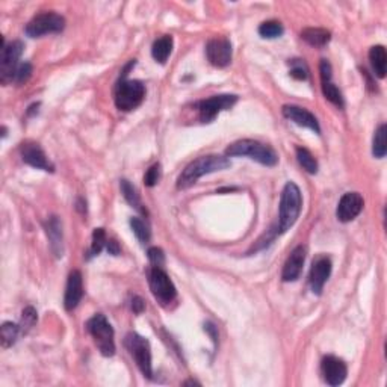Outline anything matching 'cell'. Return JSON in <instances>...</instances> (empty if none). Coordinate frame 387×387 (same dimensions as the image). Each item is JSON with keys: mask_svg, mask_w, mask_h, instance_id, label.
I'll use <instances>...</instances> for the list:
<instances>
[{"mask_svg": "<svg viewBox=\"0 0 387 387\" xmlns=\"http://www.w3.org/2000/svg\"><path fill=\"white\" fill-rule=\"evenodd\" d=\"M135 67V59L130 61L128 67L123 70V75L120 81L115 85L114 91V99H115V106L123 110V112H130V110L137 109L142 100L146 97V86L141 81H130L128 79V71Z\"/></svg>", "mask_w": 387, "mask_h": 387, "instance_id": "1", "label": "cell"}, {"mask_svg": "<svg viewBox=\"0 0 387 387\" xmlns=\"http://www.w3.org/2000/svg\"><path fill=\"white\" fill-rule=\"evenodd\" d=\"M230 167V161L227 159V156L219 155H208L201 156L199 159L192 161L183 172L177 179V188L179 189H188L197 183V180L200 177L210 175V172L223 171Z\"/></svg>", "mask_w": 387, "mask_h": 387, "instance_id": "2", "label": "cell"}, {"mask_svg": "<svg viewBox=\"0 0 387 387\" xmlns=\"http://www.w3.org/2000/svg\"><path fill=\"white\" fill-rule=\"evenodd\" d=\"M227 157H250L265 167H274L279 162V156L270 146L255 139H241L230 144L226 150Z\"/></svg>", "mask_w": 387, "mask_h": 387, "instance_id": "3", "label": "cell"}, {"mask_svg": "<svg viewBox=\"0 0 387 387\" xmlns=\"http://www.w3.org/2000/svg\"><path fill=\"white\" fill-rule=\"evenodd\" d=\"M303 209V195L294 181H288L283 188L280 199V212L277 233H286L297 223Z\"/></svg>", "mask_w": 387, "mask_h": 387, "instance_id": "4", "label": "cell"}, {"mask_svg": "<svg viewBox=\"0 0 387 387\" xmlns=\"http://www.w3.org/2000/svg\"><path fill=\"white\" fill-rule=\"evenodd\" d=\"M86 330L92 336L97 348L105 357H112L115 354V341H114V328L106 319L105 315L97 313L86 322Z\"/></svg>", "mask_w": 387, "mask_h": 387, "instance_id": "5", "label": "cell"}, {"mask_svg": "<svg viewBox=\"0 0 387 387\" xmlns=\"http://www.w3.org/2000/svg\"><path fill=\"white\" fill-rule=\"evenodd\" d=\"M126 348L129 350L133 360L137 361V365L142 375L153 378V365H152V348H150V342L146 337L139 336L138 333H129L124 339Z\"/></svg>", "mask_w": 387, "mask_h": 387, "instance_id": "6", "label": "cell"}, {"mask_svg": "<svg viewBox=\"0 0 387 387\" xmlns=\"http://www.w3.org/2000/svg\"><path fill=\"white\" fill-rule=\"evenodd\" d=\"M148 284H150V289H152L153 297L162 306H168L177 298L176 286L170 280L168 274L159 266H153L152 270H150Z\"/></svg>", "mask_w": 387, "mask_h": 387, "instance_id": "7", "label": "cell"}, {"mask_svg": "<svg viewBox=\"0 0 387 387\" xmlns=\"http://www.w3.org/2000/svg\"><path fill=\"white\" fill-rule=\"evenodd\" d=\"M66 28V19L57 12L38 14L30 20L25 32L30 38H38L47 34H59Z\"/></svg>", "mask_w": 387, "mask_h": 387, "instance_id": "8", "label": "cell"}, {"mask_svg": "<svg viewBox=\"0 0 387 387\" xmlns=\"http://www.w3.org/2000/svg\"><path fill=\"white\" fill-rule=\"evenodd\" d=\"M23 46L21 41H11L5 44L2 41V50H0V82L3 85H8L14 81V73L19 64V59L23 53Z\"/></svg>", "mask_w": 387, "mask_h": 387, "instance_id": "9", "label": "cell"}, {"mask_svg": "<svg viewBox=\"0 0 387 387\" xmlns=\"http://www.w3.org/2000/svg\"><path fill=\"white\" fill-rule=\"evenodd\" d=\"M236 101H238V96H235V94H219V96H212L210 99L200 100L199 103H195V109L199 110L201 123H212L221 110L233 108Z\"/></svg>", "mask_w": 387, "mask_h": 387, "instance_id": "10", "label": "cell"}, {"mask_svg": "<svg viewBox=\"0 0 387 387\" xmlns=\"http://www.w3.org/2000/svg\"><path fill=\"white\" fill-rule=\"evenodd\" d=\"M206 57L213 67L226 68L227 66H230L233 57L230 39L212 38L206 44Z\"/></svg>", "mask_w": 387, "mask_h": 387, "instance_id": "11", "label": "cell"}, {"mask_svg": "<svg viewBox=\"0 0 387 387\" xmlns=\"http://www.w3.org/2000/svg\"><path fill=\"white\" fill-rule=\"evenodd\" d=\"M20 155L21 159L25 163L30 165L37 170H44V171H54V165L49 161V157L46 156L44 150L41 148V146L37 144V142L32 141H26L23 142L20 147Z\"/></svg>", "mask_w": 387, "mask_h": 387, "instance_id": "12", "label": "cell"}, {"mask_svg": "<svg viewBox=\"0 0 387 387\" xmlns=\"http://www.w3.org/2000/svg\"><path fill=\"white\" fill-rule=\"evenodd\" d=\"M319 73H321V88H322V94L328 101H331L335 106H337L339 109H344L345 101H344V96L341 90L337 88L335 85V82L331 81L333 79V68H331V64L327 59H322L319 64Z\"/></svg>", "mask_w": 387, "mask_h": 387, "instance_id": "13", "label": "cell"}, {"mask_svg": "<svg viewBox=\"0 0 387 387\" xmlns=\"http://www.w3.org/2000/svg\"><path fill=\"white\" fill-rule=\"evenodd\" d=\"M321 373L324 375V380L330 386H341L348 375V368L346 363L335 355H327L321 361Z\"/></svg>", "mask_w": 387, "mask_h": 387, "instance_id": "14", "label": "cell"}, {"mask_svg": "<svg viewBox=\"0 0 387 387\" xmlns=\"http://www.w3.org/2000/svg\"><path fill=\"white\" fill-rule=\"evenodd\" d=\"M363 206H365V200H363V197L359 192L344 194L341 201L337 204V219L341 221V223H350V221L360 215Z\"/></svg>", "mask_w": 387, "mask_h": 387, "instance_id": "15", "label": "cell"}, {"mask_svg": "<svg viewBox=\"0 0 387 387\" xmlns=\"http://www.w3.org/2000/svg\"><path fill=\"white\" fill-rule=\"evenodd\" d=\"M331 274V260L327 256H319L313 260L309 274V284L315 295H321L324 284L327 283Z\"/></svg>", "mask_w": 387, "mask_h": 387, "instance_id": "16", "label": "cell"}, {"mask_svg": "<svg viewBox=\"0 0 387 387\" xmlns=\"http://www.w3.org/2000/svg\"><path fill=\"white\" fill-rule=\"evenodd\" d=\"M281 112H283L284 118H288V120L294 121L298 126H301V128L310 129L312 132L317 133V135H319L321 133V128H319L317 117H315L310 110H307L297 105H284Z\"/></svg>", "mask_w": 387, "mask_h": 387, "instance_id": "17", "label": "cell"}, {"mask_svg": "<svg viewBox=\"0 0 387 387\" xmlns=\"http://www.w3.org/2000/svg\"><path fill=\"white\" fill-rule=\"evenodd\" d=\"M306 262V247L298 246L289 255L286 264L283 266L281 271V280L283 281H295L299 279V275L303 272V266Z\"/></svg>", "mask_w": 387, "mask_h": 387, "instance_id": "18", "label": "cell"}, {"mask_svg": "<svg viewBox=\"0 0 387 387\" xmlns=\"http://www.w3.org/2000/svg\"><path fill=\"white\" fill-rule=\"evenodd\" d=\"M83 297V279L81 271H71L67 280L64 307L67 312L75 310Z\"/></svg>", "mask_w": 387, "mask_h": 387, "instance_id": "19", "label": "cell"}, {"mask_svg": "<svg viewBox=\"0 0 387 387\" xmlns=\"http://www.w3.org/2000/svg\"><path fill=\"white\" fill-rule=\"evenodd\" d=\"M44 230L50 242V250L58 259L64 256V233H62V223L58 217H50L44 223Z\"/></svg>", "mask_w": 387, "mask_h": 387, "instance_id": "20", "label": "cell"}, {"mask_svg": "<svg viewBox=\"0 0 387 387\" xmlns=\"http://www.w3.org/2000/svg\"><path fill=\"white\" fill-rule=\"evenodd\" d=\"M369 61H370V67H373L375 76L384 79L386 68H387V53H386L384 46L370 47Z\"/></svg>", "mask_w": 387, "mask_h": 387, "instance_id": "21", "label": "cell"}, {"mask_svg": "<svg viewBox=\"0 0 387 387\" xmlns=\"http://www.w3.org/2000/svg\"><path fill=\"white\" fill-rule=\"evenodd\" d=\"M172 52V37L171 35H163L161 38H157L153 43L152 47V54L156 62L159 64H165L168 61L170 54Z\"/></svg>", "mask_w": 387, "mask_h": 387, "instance_id": "22", "label": "cell"}, {"mask_svg": "<svg viewBox=\"0 0 387 387\" xmlns=\"http://www.w3.org/2000/svg\"><path fill=\"white\" fill-rule=\"evenodd\" d=\"M301 38L304 39L306 43H309L313 47H324V46H327L330 43L331 34L328 32L327 29L309 28V29L303 30Z\"/></svg>", "mask_w": 387, "mask_h": 387, "instance_id": "23", "label": "cell"}, {"mask_svg": "<svg viewBox=\"0 0 387 387\" xmlns=\"http://www.w3.org/2000/svg\"><path fill=\"white\" fill-rule=\"evenodd\" d=\"M120 188H121V192H123V197L126 199V201H128L132 208H135L138 212L147 215V209L144 208V204H142L141 197L135 189V186H133L129 180L123 179L121 183H120Z\"/></svg>", "mask_w": 387, "mask_h": 387, "instance_id": "24", "label": "cell"}, {"mask_svg": "<svg viewBox=\"0 0 387 387\" xmlns=\"http://www.w3.org/2000/svg\"><path fill=\"white\" fill-rule=\"evenodd\" d=\"M20 335H21L20 324L3 322L2 327H0V342H2L3 348L6 350L10 348V346H12L15 342H17Z\"/></svg>", "mask_w": 387, "mask_h": 387, "instance_id": "25", "label": "cell"}, {"mask_svg": "<svg viewBox=\"0 0 387 387\" xmlns=\"http://www.w3.org/2000/svg\"><path fill=\"white\" fill-rule=\"evenodd\" d=\"M297 159L298 163L301 165V167L309 172V175H317L318 170H319V165L318 161L315 159V156L309 152V150L304 148V147H297Z\"/></svg>", "mask_w": 387, "mask_h": 387, "instance_id": "26", "label": "cell"}, {"mask_svg": "<svg viewBox=\"0 0 387 387\" xmlns=\"http://www.w3.org/2000/svg\"><path fill=\"white\" fill-rule=\"evenodd\" d=\"M387 126L380 124L375 130L374 142H373V153L378 159H383L387 153Z\"/></svg>", "mask_w": 387, "mask_h": 387, "instance_id": "27", "label": "cell"}, {"mask_svg": "<svg viewBox=\"0 0 387 387\" xmlns=\"http://www.w3.org/2000/svg\"><path fill=\"white\" fill-rule=\"evenodd\" d=\"M283 34H284V28L277 20H268L259 26V35L262 38L274 39V38L281 37Z\"/></svg>", "mask_w": 387, "mask_h": 387, "instance_id": "28", "label": "cell"}, {"mask_svg": "<svg viewBox=\"0 0 387 387\" xmlns=\"http://www.w3.org/2000/svg\"><path fill=\"white\" fill-rule=\"evenodd\" d=\"M106 244H108V238H106L105 228H94L91 248L88 251V256H86V259H91L94 256H99L100 252H101V250L106 248Z\"/></svg>", "mask_w": 387, "mask_h": 387, "instance_id": "29", "label": "cell"}, {"mask_svg": "<svg viewBox=\"0 0 387 387\" xmlns=\"http://www.w3.org/2000/svg\"><path fill=\"white\" fill-rule=\"evenodd\" d=\"M130 227L141 244H147L150 241V238H152V232H150L148 224L146 223V221H142L141 218H137V217L132 218Z\"/></svg>", "mask_w": 387, "mask_h": 387, "instance_id": "30", "label": "cell"}, {"mask_svg": "<svg viewBox=\"0 0 387 387\" xmlns=\"http://www.w3.org/2000/svg\"><path fill=\"white\" fill-rule=\"evenodd\" d=\"M37 321H38V317H37V312H35V309H34V307L28 306L26 309L21 312V322H20L21 335H26L28 331L35 326Z\"/></svg>", "mask_w": 387, "mask_h": 387, "instance_id": "31", "label": "cell"}, {"mask_svg": "<svg viewBox=\"0 0 387 387\" xmlns=\"http://www.w3.org/2000/svg\"><path fill=\"white\" fill-rule=\"evenodd\" d=\"M289 64L290 67V76L297 79V81H306L309 77V70H307L306 64L301 59H292Z\"/></svg>", "mask_w": 387, "mask_h": 387, "instance_id": "32", "label": "cell"}, {"mask_svg": "<svg viewBox=\"0 0 387 387\" xmlns=\"http://www.w3.org/2000/svg\"><path fill=\"white\" fill-rule=\"evenodd\" d=\"M32 76V66L29 64V62H23L17 67L14 73V81L17 85H23L29 81V77Z\"/></svg>", "mask_w": 387, "mask_h": 387, "instance_id": "33", "label": "cell"}, {"mask_svg": "<svg viewBox=\"0 0 387 387\" xmlns=\"http://www.w3.org/2000/svg\"><path fill=\"white\" fill-rule=\"evenodd\" d=\"M159 179H161V163H155L147 170L144 176V183L148 188H153L155 185H157Z\"/></svg>", "mask_w": 387, "mask_h": 387, "instance_id": "34", "label": "cell"}, {"mask_svg": "<svg viewBox=\"0 0 387 387\" xmlns=\"http://www.w3.org/2000/svg\"><path fill=\"white\" fill-rule=\"evenodd\" d=\"M147 256H148V260H150V262H152L153 266H159L161 268L165 264V255H163V251L161 248H157V247L148 248Z\"/></svg>", "mask_w": 387, "mask_h": 387, "instance_id": "35", "label": "cell"}, {"mask_svg": "<svg viewBox=\"0 0 387 387\" xmlns=\"http://www.w3.org/2000/svg\"><path fill=\"white\" fill-rule=\"evenodd\" d=\"M130 306H132V310L135 312L137 315H139V313H142L144 312V309H146V303H144V299H142L141 297H138V295H135L132 298V303H130Z\"/></svg>", "mask_w": 387, "mask_h": 387, "instance_id": "36", "label": "cell"}, {"mask_svg": "<svg viewBox=\"0 0 387 387\" xmlns=\"http://www.w3.org/2000/svg\"><path fill=\"white\" fill-rule=\"evenodd\" d=\"M106 250L109 255H112V256H118L121 252V248H120V246H118V242L115 239H108Z\"/></svg>", "mask_w": 387, "mask_h": 387, "instance_id": "37", "label": "cell"}, {"mask_svg": "<svg viewBox=\"0 0 387 387\" xmlns=\"http://www.w3.org/2000/svg\"><path fill=\"white\" fill-rule=\"evenodd\" d=\"M183 384H185V386H189V384H197V386H200V383H199V381H195V380H188V381H185Z\"/></svg>", "mask_w": 387, "mask_h": 387, "instance_id": "38", "label": "cell"}]
</instances>
